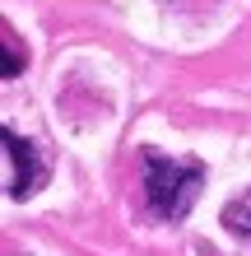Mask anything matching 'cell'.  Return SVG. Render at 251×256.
I'll list each match as a JSON object with an SVG mask.
<instances>
[{
	"mask_svg": "<svg viewBox=\"0 0 251 256\" xmlns=\"http://www.w3.org/2000/svg\"><path fill=\"white\" fill-rule=\"evenodd\" d=\"M200 182H205L200 163H168L158 149H144V196L158 219H182L196 205Z\"/></svg>",
	"mask_w": 251,
	"mask_h": 256,
	"instance_id": "cell-1",
	"label": "cell"
},
{
	"mask_svg": "<svg viewBox=\"0 0 251 256\" xmlns=\"http://www.w3.org/2000/svg\"><path fill=\"white\" fill-rule=\"evenodd\" d=\"M0 140H5V191L14 196V200H23V196H33L42 186L47 168H42L37 149L28 144V140H19L14 130H5Z\"/></svg>",
	"mask_w": 251,
	"mask_h": 256,
	"instance_id": "cell-2",
	"label": "cell"
},
{
	"mask_svg": "<svg viewBox=\"0 0 251 256\" xmlns=\"http://www.w3.org/2000/svg\"><path fill=\"white\" fill-rule=\"evenodd\" d=\"M224 224H228V233H238V238H251V191L224 205Z\"/></svg>",
	"mask_w": 251,
	"mask_h": 256,
	"instance_id": "cell-3",
	"label": "cell"
},
{
	"mask_svg": "<svg viewBox=\"0 0 251 256\" xmlns=\"http://www.w3.org/2000/svg\"><path fill=\"white\" fill-rule=\"evenodd\" d=\"M0 38H5V74H19L23 56H19V47H14V33H9V28H0Z\"/></svg>",
	"mask_w": 251,
	"mask_h": 256,
	"instance_id": "cell-4",
	"label": "cell"
}]
</instances>
